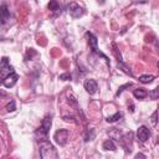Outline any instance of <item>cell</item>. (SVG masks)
I'll return each mask as SVG.
<instances>
[{
  "label": "cell",
  "instance_id": "obj_1",
  "mask_svg": "<svg viewBox=\"0 0 159 159\" xmlns=\"http://www.w3.org/2000/svg\"><path fill=\"white\" fill-rule=\"evenodd\" d=\"M14 67L9 63V58L7 57H2L1 62H0V83L4 82V80L10 76L11 73H14Z\"/></svg>",
  "mask_w": 159,
  "mask_h": 159
},
{
  "label": "cell",
  "instance_id": "obj_2",
  "mask_svg": "<svg viewBox=\"0 0 159 159\" xmlns=\"http://www.w3.org/2000/svg\"><path fill=\"white\" fill-rule=\"evenodd\" d=\"M86 37H87V41H88V45H89V47L92 48V51L94 52V53H97V55H99V56H102L104 60H106V62H107V65L109 66V60H108V57L104 55V53H102L99 50H98V46H97V37L92 34V32H86Z\"/></svg>",
  "mask_w": 159,
  "mask_h": 159
},
{
  "label": "cell",
  "instance_id": "obj_3",
  "mask_svg": "<svg viewBox=\"0 0 159 159\" xmlns=\"http://www.w3.org/2000/svg\"><path fill=\"white\" fill-rule=\"evenodd\" d=\"M51 153L52 154H56L55 148L46 139L41 140V143H40V154H41V158L42 159H51Z\"/></svg>",
  "mask_w": 159,
  "mask_h": 159
},
{
  "label": "cell",
  "instance_id": "obj_4",
  "mask_svg": "<svg viewBox=\"0 0 159 159\" xmlns=\"http://www.w3.org/2000/svg\"><path fill=\"white\" fill-rule=\"evenodd\" d=\"M51 124H52V118H51V116H46V117L42 119V123H41V125L39 127V129L36 130V134H40V137L42 135L43 139H46L47 133H48V130H50V128H51Z\"/></svg>",
  "mask_w": 159,
  "mask_h": 159
},
{
  "label": "cell",
  "instance_id": "obj_5",
  "mask_svg": "<svg viewBox=\"0 0 159 159\" xmlns=\"http://www.w3.org/2000/svg\"><path fill=\"white\" fill-rule=\"evenodd\" d=\"M68 135H70V132L67 129H58L55 132L53 139L60 147H63V145H66V143L68 140Z\"/></svg>",
  "mask_w": 159,
  "mask_h": 159
},
{
  "label": "cell",
  "instance_id": "obj_6",
  "mask_svg": "<svg viewBox=\"0 0 159 159\" xmlns=\"http://www.w3.org/2000/svg\"><path fill=\"white\" fill-rule=\"evenodd\" d=\"M67 9H68L70 15H71L72 17H75V19L81 17V16L83 15V12H84V10H83L78 4H76V2H70V5H68Z\"/></svg>",
  "mask_w": 159,
  "mask_h": 159
},
{
  "label": "cell",
  "instance_id": "obj_7",
  "mask_svg": "<svg viewBox=\"0 0 159 159\" xmlns=\"http://www.w3.org/2000/svg\"><path fill=\"white\" fill-rule=\"evenodd\" d=\"M83 87H84V89L87 91V93H89V94H94V93L98 91V84H97V82H96L94 80H92V78L86 80L84 83H83Z\"/></svg>",
  "mask_w": 159,
  "mask_h": 159
},
{
  "label": "cell",
  "instance_id": "obj_8",
  "mask_svg": "<svg viewBox=\"0 0 159 159\" xmlns=\"http://www.w3.org/2000/svg\"><path fill=\"white\" fill-rule=\"evenodd\" d=\"M137 137L140 142H145L149 137H150V130L145 127V125H140L137 130Z\"/></svg>",
  "mask_w": 159,
  "mask_h": 159
},
{
  "label": "cell",
  "instance_id": "obj_9",
  "mask_svg": "<svg viewBox=\"0 0 159 159\" xmlns=\"http://www.w3.org/2000/svg\"><path fill=\"white\" fill-rule=\"evenodd\" d=\"M10 19V11L6 4L0 5V24H5Z\"/></svg>",
  "mask_w": 159,
  "mask_h": 159
},
{
  "label": "cell",
  "instance_id": "obj_10",
  "mask_svg": "<svg viewBox=\"0 0 159 159\" xmlns=\"http://www.w3.org/2000/svg\"><path fill=\"white\" fill-rule=\"evenodd\" d=\"M17 80H19V76H17V75L14 72V73H11L10 76H7V77L4 80L2 84H4L6 88H11V87H14V86L16 84Z\"/></svg>",
  "mask_w": 159,
  "mask_h": 159
},
{
  "label": "cell",
  "instance_id": "obj_11",
  "mask_svg": "<svg viewBox=\"0 0 159 159\" xmlns=\"http://www.w3.org/2000/svg\"><path fill=\"white\" fill-rule=\"evenodd\" d=\"M133 96L137 98V99H144L147 96H148V92L145 88H137L133 91Z\"/></svg>",
  "mask_w": 159,
  "mask_h": 159
},
{
  "label": "cell",
  "instance_id": "obj_12",
  "mask_svg": "<svg viewBox=\"0 0 159 159\" xmlns=\"http://www.w3.org/2000/svg\"><path fill=\"white\" fill-rule=\"evenodd\" d=\"M102 148H103L104 150H112V152H114V150L117 149V148H116V144H114V142H113L112 139L104 140L103 144H102Z\"/></svg>",
  "mask_w": 159,
  "mask_h": 159
},
{
  "label": "cell",
  "instance_id": "obj_13",
  "mask_svg": "<svg viewBox=\"0 0 159 159\" xmlns=\"http://www.w3.org/2000/svg\"><path fill=\"white\" fill-rule=\"evenodd\" d=\"M153 80H154L153 75H142V76H139V82H142V83H150Z\"/></svg>",
  "mask_w": 159,
  "mask_h": 159
},
{
  "label": "cell",
  "instance_id": "obj_14",
  "mask_svg": "<svg viewBox=\"0 0 159 159\" xmlns=\"http://www.w3.org/2000/svg\"><path fill=\"white\" fill-rule=\"evenodd\" d=\"M122 118V113L120 112H117V113H114L113 116H109V117H107V122L108 123H114V122H117L118 119H120Z\"/></svg>",
  "mask_w": 159,
  "mask_h": 159
},
{
  "label": "cell",
  "instance_id": "obj_15",
  "mask_svg": "<svg viewBox=\"0 0 159 159\" xmlns=\"http://www.w3.org/2000/svg\"><path fill=\"white\" fill-rule=\"evenodd\" d=\"M118 67L125 73V75H129V76H133V73H132V71H130V68L127 66V65H124L123 62H118Z\"/></svg>",
  "mask_w": 159,
  "mask_h": 159
},
{
  "label": "cell",
  "instance_id": "obj_16",
  "mask_svg": "<svg viewBox=\"0 0 159 159\" xmlns=\"http://www.w3.org/2000/svg\"><path fill=\"white\" fill-rule=\"evenodd\" d=\"M47 7H48V10H51V11H57L58 7H60V5H58L57 1H50V2L47 4Z\"/></svg>",
  "mask_w": 159,
  "mask_h": 159
},
{
  "label": "cell",
  "instance_id": "obj_17",
  "mask_svg": "<svg viewBox=\"0 0 159 159\" xmlns=\"http://www.w3.org/2000/svg\"><path fill=\"white\" fill-rule=\"evenodd\" d=\"M94 138V129H89L84 134V142H88V140H92Z\"/></svg>",
  "mask_w": 159,
  "mask_h": 159
},
{
  "label": "cell",
  "instance_id": "obj_18",
  "mask_svg": "<svg viewBox=\"0 0 159 159\" xmlns=\"http://www.w3.org/2000/svg\"><path fill=\"white\" fill-rule=\"evenodd\" d=\"M16 109V106H15V101H10V103L6 104V111L7 112H14Z\"/></svg>",
  "mask_w": 159,
  "mask_h": 159
},
{
  "label": "cell",
  "instance_id": "obj_19",
  "mask_svg": "<svg viewBox=\"0 0 159 159\" xmlns=\"http://www.w3.org/2000/svg\"><path fill=\"white\" fill-rule=\"evenodd\" d=\"M130 86H132V83H130V82H129V83H125V84H123V86H120V87L118 88V91H117L116 96L118 97V96H119V94H120V93H122V92H123V91H124L127 87H130Z\"/></svg>",
  "mask_w": 159,
  "mask_h": 159
},
{
  "label": "cell",
  "instance_id": "obj_20",
  "mask_svg": "<svg viewBox=\"0 0 159 159\" xmlns=\"http://www.w3.org/2000/svg\"><path fill=\"white\" fill-rule=\"evenodd\" d=\"M113 52H114V55H116V57H117L118 62H123L120 53H118V50H117V46H116V43H113Z\"/></svg>",
  "mask_w": 159,
  "mask_h": 159
},
{
  "label": "cell",
  "instance_id": "obj_21",
  "mask_svg": "<svg viewBox=\"0 0 159 159\" xmlns=\"http://www.w3.org/2000/svg\"><path fill=\"white\" fill-rule=\"evenodd\" d=\"M58 78H60V80H62V81H68V80H71V73H68V72L62 73V75H60V76H58Z\"/></svg>",
  "mask_w": 159,
  "mask_h": 159
},
{
  "label": "cell",
  "instance_id": "obj_22",
  "mask_svg": "<svg viewBox=\"0 0 159 159\" xmlns=\"http://www.w3.org/2000/svg\"><path fill=\"white\" fill-rule=\"evenodd\" d=\"M158 92H159V88H158V87H155V88L153 89V92H152V93H149V96H150L153 99H157V98H158Z\"/></svg>",
  "mask_w": 159,
  "mask_h": 159
},
{
  "label": "cell",
  "instance_id": "obj_23",
  "mask_svg": "<svg viewBox=\"0 0 159 159\" xmlns=\"http://www.w3.org/2000/svg\"><path fill=\"white\" fill-rule=\"evenodd\" d=\"M157 114H158V112L154 111L153 114H152V117H150V119H152V124H153V125H157Z\"/></svg>",
  "mask_w": 159,
  "mask_h": 159
},
{
  "label": "cell",
  "instance_id": "obj_24",
  "mask_svg": "<svg viewBox=\"0 0 159 159\" xmlns=\"http://www.w3.org/2000/svg\"><path fill=\"white\" fill-rule=\"evenodd\" d=\"M2 97H5V93H4V92H1V93H0V101H1V98H2Z\"/></svg>",
  "mask_w": 159,
  "mask_h": 159
}]
</instances>
